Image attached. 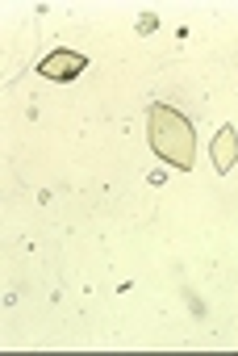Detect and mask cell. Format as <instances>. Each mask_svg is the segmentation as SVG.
<instances>
[{
    "mask_svg": "<svg viewBox=\"0 0 238 356\" xmlns=\"http://www.w3.org/2000/svg\"><path fill=\"white\" fill-rule=\"evenodd\" d=\"M234 159H238V130H234V126H221V130L213 134V168H217V172H230Z\"/></svg>",
    "mask_w": 238,
    "mask_h": 356,
    "instance_id": "cell-3",
    "label": "cell"
},
{
    "mask_svg": "<svg viewBox=\"0 0 238 356\" xmlns=\"http://www.w3.org/2000/svg\"><path fill=\"white\" fill-rule=\"evenodd\" d=\"M84 67H88V59H84L80 51H55V55H46V59L38 63V76H42V80H55V84H67V80H76Z\"/></svg>",
    "mask_w": 238,
    "mask_h": 356,
    "instance_id": "cell-2",
    "label": "cell"
},
{
    "mask_svg": "<svg viewBox=\"0 0 238 356\" xmlns=\"http://www.w3.org/2000/svg\"><path fill=\"white\" fill-rule=\"evenodd\" d=\"M146 134H151V147H155V155H159L163 163H171V168H180V172H188V168L196 163V134H192V122H188L180 109L155 105Z\"/></svg>",
    "mask_w": 238,
    "mask_h": 356,
    "instance_id": "cell-1",
    "label": "cell"
}]
</instances>
